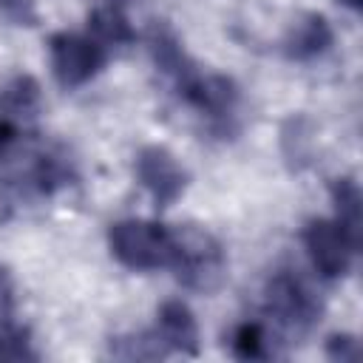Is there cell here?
<instances>
[{
    "instance_id": "obj_6",
    "label": "cell",
    "mask_w": 363,
    "mask_h": 363,
    "mask_svg": "<svg viewBox=\"0 0 363 363\" xmlns=\"http://www.w3.org/2000/svg\"><path fill=\"white\" fill-rule=\"evenodd\" d=\"M267 306L269 315H275L284 326L303 332L318 320V301L312 292L292 275H275L267 284Z\"/></svg>"
},
{
    "instance_id": "obj_13",
    "label": "cell",
    "mask_w": 363,
    "mask_h": 363,
    "mask_svg": "<svg viewBox=\"0 0 363 363\" xmlns=\"http://www.w3.org/2000/svg\"><path fill=\"white\" fill-rule=\"evenodd\" d=\"M91 31H94V40L102 48L133 40V31H130L125 14L119 11V6H102V9H96L91 14Z\"/></svg>"
},
{
    "instance_id": "obj_5",
    "label": "cell",
    "mask_w": 363,
    "mask_h": 363,
    "mask_svg": "<svg viewBox=\"0 0 363 363\" xmlns=\"http://www.w3.org/2000/svg\"><path fill=\"white\" fill-rule=\"evenodd\" d=\"M136 179L150 190V196L159 201V207L173 204L187 184V176L182 170V164L176 162V156L164 147H145L136 156Z\"/></svg>"
},
{
    "instance_id": "obj_2",
    "label": "cell",
    "mask_w": 363,
    "mask_h": 363,
    "mask_svg": "<svg viewBox=\"0 0 363 363\" xmlns=\"http://www.w3.org/2000/svg\"><path fill=\"white\" fill-rule=\"evenodd\" d=\"M111 252L130 269H159L170 264V230L150 221H119L108 233Z\"/></svg>"
},
{
    "instance_id": "obj_19",
    "label": "cell",
    "mask_w": 363,
    "mask_h": 363,
    "mask_svg": "<svg viewBox=\"0 0 363 363\" xmlns=\"http://www.w3.org/2000/svg\"><path fill=\"white\" fill-rule=\"evenodd\" d=\"M337 3H343V6H349V9H360L363 0H337Z\"/></svg>"
},
{
    "instance_id": "obj_1",
    "label": "cell",
    "mask_w": 363,
    "mask_h": 363,
    "mask_svg": "<svg viewBox=\"0 0 363 363\" xmlns=\"http://www.w3.org/2000/svg\"><path fill=\"white\" fill-rule=\"evenodd\" d=\"M176 278L196 292H213L224 278V252L218 241L199 227L170 230V264Z\"/></svg>"
},
{
    "instance_id": "obj_17",
    "label": "cell",
    "mask_w": 363,
    "mask_h": 363,
    "mask_svg": "<svg viewBox=\"0 0 363 363\" xmlns=\"http://www.w3.org/2000/svg\"><path fill=\"white\" fill-rule=\"evenodd\" d=\"M0 11L6 17H11L14 23H23V26H31L37 20L34 0H0Z\"/></svg>"
},
{
    "instance_id": "obj_18",
    "label": "cell",
    "mask_w": 363,
    "mask_h": 363,
    "mask_svg": "<svg viewBox=\"0 0 363 363\" xmlns=\"http://www.w3.org/2000/svg\"><path fill=\"white\" fill-rule=\"evenodd\" d=\"M9 306H11V281H9L6 269L0 267V315H3Z\"/></svg>"
},
{
    "instance_id": "obj_12",
    "label": "cell",
    "mask_w": 363,
    "mask_h": 363,
    "mask_svg": "<svg viewBox=\"0 0 363 363\" xmlns=\"http://www.w3.org/2000/svg\"><path fill=\"white\" fill-rule=\"evenodd\" d=\"M281 150L292 170H303L312 156V125L303 116H292L281 130Z\"/></svg>"
},
{
    "instance_id": "obj_9",
    "label": "cell",
    "mask_w": 363,
    "mask_h": 363,
    "mask_svg": "<svg viewBox=\"0 0 363 363\" xmlns=\"http://www.w3.org/2000/svg\"><path fill=\"white\" fill-rule=\"evenodd\" d=\"M184 96H187L193 105H199L201 111H207V113H213V116H221V113H230V111H233V105H235V99H238V91H235L233 79H227V77H218V74L201 77V74H199V77L184 88Z\"/></svg>"
},
{
    "instance_id": "obj_4",
    "label": "cell",
    "mask_w": 363,
    "mask_h": 363,
    "mask_svg": "<svg viewBox=\"0 0 363 363\" xmlns=\"http://www.w3.org/2000/svg\"><path fill=\"white\" fill-rule=\"evenodd\" d=\"M303 244L320 275L337 278L349 272L354 244L349 241V235L340 230L337 221H323V218L309 221V227L303 230Z\"/></svg>"
},
{
    "instance_id": "obj_8",
    "label": "cell",
    "mask_w": 363,
    "mask_h": 363,
    "mask_svg": "<svg viewBox=\"0 0 363 363\" xmlns=\"http://www.w3.org/2000/svg\"><path fill=\"white\" fill-rule=\"evenodd\" d=\"M332 43V28L326 23L323 14H315V11H306V14H298L286 31V54L295 57V60H309L320 51H326V45Z\"/></svg>"
},
{
    "instance_id": "obj_10",
    "label": "cell",
    "mask_w": 363,
    "mask_h": 363,
    "mask_svg": "<svg viewBox=\"0 0 363 363\" xmlns=\"http://www.w3.org/2000/svg\"><path fill=\"white\" fill-rule=\"evenodd\" d=\"M37 108H40V88L31 77H17L11 85L0 91V113L14 125L17 119H31Z\"/></svg>"
},
{
    "instance_id": "obj_16",
    "label": "cell",
    "mask_w": 363,
    "mask_h": 363,
    "mask_svg": "<svg viewBox=\"0 0 363 363\" xmlns=\"http://www.w3.org/2000/svg\"><path fill=\"white\" fill-rule=\"evenodd\" d=\"M326 354H329L332 360L346 363V360H357L360 346H357V340H354L352 335H335V337L329 340V346H326Z\"/></svg>"
},
{
    "instance_id": "obj_3",
    "label": "cell",
    "mask_w": 363,
    "mask_h": 363,
    "mask_svg": "<svg viewBox=\"0 0 363 363\" xmlns=\"http://www.w3.org/2000/svg\"><path fill=\"white\" fill-rule=\"evenodd\" d=\"M105 62V48L94 37L82 34H57L51 37V65L60 85L74 88L88 82Z\"/></svg>"
},
{
    "instance_id": "obj_15",
    "label": "cell",
    "mask_w": 363,
    "mask_h": 363,
    "mask_svg": "<svg viewBox=\"0 0 363 363\" xmlns=\"http://www.w3.org/2000/svg\"><path fill=\"white\" fill-rule=\"evenodd\" d=\"M233 349H235V354L244 357V360H258V357H264V354H267V335H264V329H261L258 323H244V326H238V332H235V337H233Z\"/></svg>"
},
{
    "instance_id": "obj_14",
    "label": "cell",
    "mask_w": 363,
    "mask_h": 363,
    "mask_svg": "<svg viewBox=\"0 0 363 363\" xmlns=\"http://www.w3.org/2000/svg\"><path fill=\"white\" fill-rule=\"evenodd\" d=\"M34 352L28 346V335L9 323V320H0V360H31Z\"/></svg>"
},
{
    "instance_id": "obj_11",
    "label": "cell",
    "mask_w": 363,
    "mask_h": 363,
    "mask_svg": "<svg viewBox=\"0 0 363 363\" xmlns=\"http://www.w3.org/2000/svg\"><path fill=\"white\" fill-rule=\"evenodd\" d=\"M332 201L337 210L340 230L349 235V241L357 250L360 247V190H357V184L352 179H337L332 187Z\"/></svg>"
},
{
    "instance_id": "obj_7",
    "label": "cell",
    "mask_w": 363,
    "mask_h": 363,
    "mask_svg": "<svg viewBox=\"0 0 363 363\" xmlns=\"http://www.w3.org/2000/svg\"><path fill=\"white\" fill-rule=\"evenodd\" d=\"M156 335L173 352H182V354H196L199 352V326H196L193 312L182 301L162 303Z\"/></svg>"
}]
</instances>
